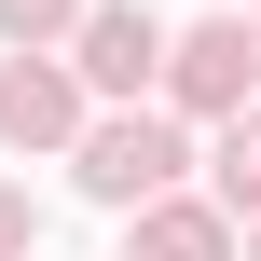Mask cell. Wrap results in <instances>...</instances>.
<instances>
[{
    "label": "cell",
    "mask_w": 261,
    "mask_h": 261,
    "mask_svg": "<svg viewBox=\"0 0 261 261\" xmlns=\"http://www.w3.org/2000/svg\"><path fill=\"white\" fill-rule=\"evenodd\" d=\"M138 261H220V220L206 206H138Z\"/></svg>",
    "instance_id": "cell-5"
},
{
    "label": "cell",
    "mask_w": 261,
    "mask_h": 261,
    "mask_svg": "<svg viewBox=\"0 0 261 261\" xmlns=\"http://www.w3.org/2000/svg\"><path fill=\"white\" fill-rule=\"evenodd\" d=\"M151 69H165V28H151V14H124V0L83 14V83H96V96H138Z\"/></svg>",
    "instance_id": "cell-2"
},
{
    "label": "cell",
    "mask_w": 261,
    "mask_h": 261,
    "mask_svg": "<svg viewBox=\"0 0 261 261\" xmlns=\"http://www.w3.org/2000/svg\"><path fill=\"white\" fill-rule=\"evenodd\" d=\"M14 248H28V206H14V193H0V261H14Z\"/></svg>",
    "instance_id": "cell-8"
},
{
    "label": "cell",
    "mask_w": 261,
    "mask_h": 261,
    "mask_svg": "<svg viewBox=\"0 0 261 261\" xmlns=\"http://www.w3.org/2000/svg\"><path fill=\"white\" fill-rule=\"evenodd\" d=\"M179 96H193V110H248V28H234V14H206V28L179 41Z\"/></svg>",
    "instance_id": "cell-3"
},
{
    "label": "cell",
    "mask_w": 261,
    "mask_h": 261,
    "mask_svg": "<svg viewBox=\"0 0 261 261\" xmlns=\"http://www.w3.org/2000/svg\"><path fill=\"white\" fill-rule=\"evenodd\" d=\"M165 179H179V124H165V110H124V124H96V138H83V193L151 206Z\"/></svg>",
    "instance_id": "cell-1"
},
{
    "label": "cell",
    "mask_w": 261,
    "mask_h": 261,
    "mask_svg": "<svg viewBox=\"0 0 261 261\" xmlns=\"http://www.w3.org/2000/svg\"><path fill=\"white\" fill-rule=\"evenodd\" d=\"M220 193H234V206L261 193V110H234V138H220Z\"/></svg>",
    "instance_id": "cell-6"
},
{
    "label": "cell",
    "mask_w": 261,
    "mask_h": 261,
    "mask_svg": "<svg viewBox=\"0 0 261 261\" xmlns=\"http://www.w3.org/2000/svg\"><path fill=\"white\" fill-rule=\"evenodd\" d=\"M0 28H14V41H41V28H69V0H0Z\"/></svg>",
    "instance_id": "cell-7"
},
{
    "label": "cell",
    "mask_w": 261,
    "mask_h": 261,
    "mask_svg": "<svg viewBox=\"0 0 261 261\" xmlns=\"http://www.w3.org/2000/svg\"><path fill=\"white\" fill-rule=\"evenodd\" d=\"M0 138H69V83L55 69H0Z\"/></svg>",
    "instance_id": "cell-4"
}]
</instances>
